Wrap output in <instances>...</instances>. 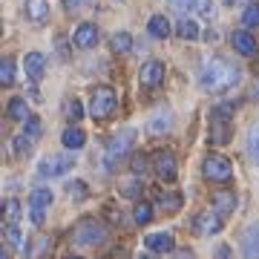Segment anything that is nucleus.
<instances>
[{
  "label": "nucleus",
  "mask_w": 259,
  "mask_h": 259,
  "mask_svg": "<svg viewBox=\"0 0 259 259\" xmlns=\"http://www.w3.org/2000/svg\"><path fill=\"white\" fill-rule=\"evenodd\" d=\"M66 259H81V256H66Z\"/></svg>",
  "instance_id": "obj_45"
},
{
  "label": "nucleus",
  "mask_w": 259,
  "mask_h": 259,
  "mask_svg": "<svg viewBox=\"0 0 259 259\" xmlns=\"http://www.w3.org/2000/svg\"><path fill=\"white\" fill-rule=\"evenodd\" d=\"M40 130H44V127H40V121H37L35 115H32V118L26 121V136H32V139H37V136H40Z\"/></svg>",
  "instance_id": "obj_37"
},
{
  "label": "nucleus",
  "mask_w": 259,
  "mask_h": 259,
  "mask_svg": "<svg viewBox=\"0 0 259 259\" xmlns=\"http://www.w3.org/2000/svg\"><path fill=\"white\" fill-rule=\"evenodd\" d=\"M233 139V124L225 118H210V141L216 147H222Z\"/></svg>",
  "instance_id": "obj_12"
},
{
  "label": "nucleus",
  "mask_w": 259,
  "mask_h": 259,
  "mask_svg": "<svg viewBox=\"0 0 259 259\" xmlns=\"http://www.w3.org/2000/svg\"><path fill=\"white\" fill-rule=\"evenodd\" d=\"M64 115L69 121H81L83 118V107H81V101L78 98H69V101L64 104Z\"/></svg>",
  "instance_id": "obj_28"
},
{
  "label": "nucleus",
  "mask_w": 259,
  "mask_h": 259,
  "mask_svg": "<svg viewBox=\"0 0 259 259\" xmlns=\"http://www.w3.org/2000/svg\"><path fill=\"white\" fill-rule=\"evenodd\" d=\"M64 6H66L69 12H78V9L83 6V0H64Z\"/></svg>",
  "instance_id": "obj_39"
},
{
  "label": "nucleus",
  "mask_w": 259,
  "mask_h": 259,
  "mask_svg": "<svg viewBox=\"0 0 259 259\" xmlns=\"http://www.w3.org/2000/svg\"><path fill=\"white\" fill-rule=\"evenodd\" d=\"M216 259H231V248H228V245H219V250H216Z\"/></svg>",
  "instance_id": "obj_40"
},
{
  "label": "nucleus",
  "mask_w": 259,
  "mask_h": 259,
  "mask_svg": "<svg viewBox=\"0 0 259 259\" xmlns=\"http://www.w3.org/2000/svg\"><path fill=\"white\" fill-rule=\"evenodd\" d=\"M248 153H250V158L259 164V124L253 130H250V139H248Z\"/></svg>",
  "instance_id": "obj_31"
},
{
  "label": "nucleus",
  "mask_w": 259,
  "mask_h": 259,
  "mask_svg": "<svg viewBox=\"0 0 259 259\" xmlns=\"http://www.w3.org/2000/svg\"><path fill=\"white\" fill-rule=\"evenodd\" d=\"M242 23H245V29H259V0H253L248 9H245Z\"/></svg>",
  "instance_id": "obj_25"
},
{
  "label": "nucleus",
  "mask_w": 259,
  "mask_h": 259,
  "mask_svg": "<svg viewBox=\"0 0 259 259\" xmlns=\"http://www.w3.org/2000/svg\"><path fill=\"white\" fill-rule=\"evenodd\" d=\"M29 150H32V136H26V133H23V136H18V139H15V153H18V156H26Z\"/></svg>",
  "instance_id": "obj_33"
},
{
  "label": "nucleus",
  "mask_w": 259,
  "mask_h": 259,
  "mask_svg": "<svg viewBox=\"0 0 259 259\" xmlns=\"http://www.w3.org/2000/svg\"><path fill=\"white\" fill-rule=\"evenodd\" d=\"M112 49L121 52V55H127L130 49H133V35H130V32H118V35H112Z\"/></svg>",
  "instance_id": "obj_26"
},
{
  "label": "nucleus",
  "mask_w": 259,
  "mask_h": 259,
  "mask_svg": "<svg viewBox=\"0 0 259 259\" xmlns=\"http://www.w3.org/2000/svg\"><path fill=\"white\" fill-rule=\"evenodd\" d=\"M66 193L81 202V199H87V193H90V190H87V182H81V179H78V182H69V185H66Z\"/></svg>",
  "instance_id": "obj_30"
},
{
  "label": "nucleus",
  "mask_w": 259,
  "mask_h": 259,
  "mask_svg": "<svg viewBox=\"0 0 259 259\" xmlns=\"http://www.w3.org/2000/svg\"><path fill=\"white\" fill-rule=\"evenodd\" d=\"M61 141H64L66 150H81L83 144H87V136H83L81 127H66L64 136H61Z\"/></svg>",
  "instance_id": "obj_20"
},
{
  "label": "nucleus",
  "mask_w": 259,
  "mask_h": 259,
  "mask_svg": "<svg viewBox=\"0 0 259 259\" xmlns=\"http://www.w3.org/2000/svg\"><path fill=\"white\" fill-rule=\"evenodd\" d=\"M52 190L49 187H37V190H32L29 193V213H32V222L35 225H44V213H47V207L52 204Z\"/></svg>",
  "instance_id": "obj_6"
},
{
  "label": "nucleus",
  "mask_w": 259,
  "mask_h": 259,
  "mask_svg": "<svg viewBox=\"0 0 259 259\" xmlns=\"http://www.w3.org/2000/svg\"><path fill=\"white\" fill-rule=\"evenodd\" d=\"M107 216H110L112 222H121V210H115L112 204H110V207H107Z\"/></svg>",
  "instance_id": "obj_41"
},
{
  "label": "nucleus",
  "mask_w": 259,
  "mask_h": 259,
  "mask_svg": "<svg viewBox=\"0 0 259 259\" xmlns=\"http://www.w3.org/2000/svg\"><path fill=\"white\" fill-rule=\"evenodd\" d=\"M231 44H233V49H236L239 55H245V58H256V52H259L256 37L250 35L248 29H239V32H233V35H231Z\"/></svg>",
  "instance_id": "obj_10"
},
{
  "label": "nucleus",
  "mask_w": 259,
  "mask_h": 259,
  "mask_svg": "<svg viewBox=\"0 0 259 259\" xmlns=\"http://www.w3.org/2000/svg\"><path fill=\"white\" fill-rule=\"evenodd\" d=\"M170 127H173V112H170V110L153 112V115H150V121H147L150 136H164V133H170Z\"/></svg>",
  "instance_id": "obj_13"
},
{
  "label": "nucleus",
  "mask_w": 259,
  "mask_h": 259,
  "mask_svg": "<svg viewBox=\"0 0 259 259\" xmlns=\"http://www.w3.org/2000/svg\"><path fill=\"white\" fill-rule=\"evenodd\" d=\"M210 199H213V207H216L219 216H228V213L236 210V193L233 190H216Z\"/></svg>",
  "instance_id": "obj_15"
},
{
  "label": "nucleus",
  "mask_w": 259,
  "mask_h": 259,
  "mask_svg": "<svg viewBox=\"0 0 259 259\" xmlns=\"http://www.w3.org/2000/svg\"><path fill=\"white\" fill-rule=\"evenodd\" d=\"M242 253L245 259H259V222L250 225L245 236H242Z\"/></svg>",
  "instance_id": "obj_16"
},
{
  "label": "nucleus",
  "mask_w": 259,
  "mask_h": 259,
  "mask_svg": "<svg viewBox=\"0 0 259 259\" xmlns=\"http://www.w3.org/2000/svg\"><path fill=\"white\" fill-rule=\"evenodd\" d=\"M0 83L3 87H12L15 83V61L12 58H3V64H0Z\"/></svg>",
  "instance_id": "obj_27"
},
{
  "label": "nucleus",
  "mask_w": 259,
  "mask_h": 259,
  "mask_svg": "<svg viewBox=\"0 0 259 259\" xmlns=\"http://www.w3.org/2000/svg\"><path fill=\"white\" fill-rule=\"evenodd\" d=\"M6 112H9L12 121H29V118H32V112H29V107H26L23 98H12L9 107H6Z\"/></svg>",
  "instance_id": "obj_22"
},
{
  "label": "nucleus",
  "mask_w": 259,
  "mask_h": 259,
  "mask_svg": "<svg viewBox=\"0 0 259 259\" xmlns=\"http://www.w3.org/2000/svg\"><path fill=\"white\" fill-rule=\"evenodd\" d=\"M153 170H156L158 179H164V182H173L179 173L176 167V156L170 153V150H158L156 156H153Z\"/></svg>",
  "instance_id": "obj_8"
},
{
  "label": "nucleus",
  "mask_w": 259,
  "mask_h": 259,
  "mask_svg": "<svg viewBox=\"0 0 259 259\" xmlns=\"http://www.w3.org/2000/svg\"><path fill=\"white\" fill-rule=\"evenodd\" d=\"M118 107V98H115V90L112 87H95L93 90V101H90V115L95 121L110 118Z\"/></svg>",
  "instance_id": "obj_2"
},
{
  "label": "nucleus",
  "mask_w": 259,
  "mask_h": 259,
  "mask_svg": "<svg viewBox=\"0 0 259 259\" xmlns=\"http://www.w3.org/2000/svg\"><path fill=\"white\" fill-rule=\"evenodd\" d=\"M72 239L75 245H83V248H95V245H101L107 239V228L101 222H95V219H83L78 222V228L72 231Z\"/></svg>",
  "instance_id": "obj_3"
},
{
  "label": "nucleus",
  "mask_w": 259,
  "mask_h": 259,
  "mask_svg": "<svg viewBox=\"0 0 259 259\" xmlns=\"http://www.w3.org/2000/svg\"><path fill=\"white\" fill-rule=\"evenodd\" d=\"M0 259H9V253H6V250H0Z\"/></svg>",
  "instance_id": "obj_44"
},
{
  "label": "nucleus",
  "mask_w": 259,
  "mask_h": 259,
  "mask_svg": "<svg viewBox=\"0 0 259 259\" xmlns=\"http://www.w3.org/2000/svg\"><path fill=\"white\" fill-rule=\"evenodd\" d=\"M141 190H144V185H139V182H124L121 185V196H127V199H136Z\"/></svg>",
  "instance_id": "obj_35"
},
{
  "label": "nucleus",
  "mask_w": 259,
  "mask_h": 259,
  "mask_svg": "<svg viewBox=\"0 0 259 259\" xmlns=\"http://www.w3.org/2000/svg\"><path fill=\"white\" fill-rule=\"evenodd\" d=\"M23 66H26V75L32 78V81H40L44 72H47V58L40 55V52H29L26 61H23Z\"/></svg>",
  "instance_id": "obj_17"
},
{
  "label": "nucleus",
  "mask_w": 259,
  "mask_h": 259,
  "mask_svg": "<svg viewBox=\"0 0 259 259\" xmlns=\"http://www.w3.org/2000/svg\"><path fill=\"white\" fill-rule=\"evenodd\" d=\"M253 98H259V83H256V87H253Z\"/></svg>",
  "instance_id": "obj_43"
},
{
  "label": "nucleus",
  "mask_w": 259,
  "mask_h": 259,
  "mask_svg": "<svg viewBox=\"0 0 259 259\" xmlns=\"http://www.w3.org/2000/svg\"><path fill=\"white\" fill-rule=\"evenodd\" d=\"M130 167H133V173H136V176H144V173H147L150 170V161H147V156H133V161H130Z\"/></svg>",
  "instance_id": "obj_32"
},
{
  "label": "nucleus",
  "mask_w": 259,
  "mask_h": 259,
  "mask_svg": "<svg viewBox=\"0 0 259 259\" xmlns=\"http://www.w3.org/2000/svg\"><path fill=\"white\" fill-rule=\"evenodd\" d=\"M158 207L167 213H176L182 207V193H158Z\"/></svg>",
  "instance_id": "obj_24"
},
{
  "label": "nucleus",
  "mask_w": 259,
  "mask_h": 259,
  "mask_svg": "<svg viewBox=\"0 0 259 259\" xmlns=\"http://www.w3.org/2000/svg\"><path fill=\"white\" fill-rule=\"evenodd\" d=\"M193 231L199 233V236H213V233H219L222 231V216L216 210H202L193 219Z\"/></svg>",
  "instance_id": "obj_9"
},
{
  "label": "nucleus",
  "mask_w": 259,
  "mask_h": 259,
  "mask_svg": "<svg viewBox=\"0 0 259 259\" xmlns=\"http://www.w3.org/2000/svg\"><path fill=\"white\" fill-rule=\"evenodd\" d=\"M239 81H242V69L219 55L204 61L202 69H199V83H202L204 93H228Z\"/></svg>",
  "instance_id": "obj_1"
},
{
  "label": "nucleus",
  "mask_w": 259,
  "mask_h": 259,
  "mask_svg": "<svg viewBox=\"0 0 259 259\" xmlns=\"http://www.w3.org/2000/svg\"><path fill=\"white\" fill-rule=\"evenodd\" d=\"M26 18L32 23H44L49 18V3L47 0H26Z\"/></svg>",
  "instance_id": "obj_19"
},
{
  "label": "nucleus",
  "mask_w": 259,
  "mask_h": 259,
  "mask_svg": "<svg viewBox=\"0 0 259 259\" xmlns=\"http://www.w3.org/2000/svg\"><path fill=\"white\" fill-rule=\"evenodd\" d=\"M202 173H204V179H210V182H216V185H228V182L233 179V164L225 156H216V153H213V156L204 158Z\"/></svg>",
  "instance_id": "obj_4"
},
{
  "label": "nucleus",
  "mask_w": 259,
  "mask_h": 259,
  "mask_svg": "<svg viewBox=\"0 0 259 259\" xmlns=\"http://www.w3.org/2000/svg\"><path fill=\"white\" fill-rule=\"evenodd\" d=\"M133 141H136V130H124V133H118L115 139H110V144H107V153H104V158H107V167H115L121 161V158H127L130 147H133Z\"/></svg>",
  "instance_id": "obj_5"
},
{
  "label": "nucleus",
  "mask_w": 259,
  "mask_h": 259,
  "mask_svg": "<svg viewBox=\"0 0 259 259\" xmlns=\"http://www.w3.org/2000/svg\"><path fill=\"white\" fill-rule=\"evenodd\" d=\"M18 219H20V204L15 202V199H9V202H6V222L18 225Z\"/></svg>",
  "instance_id": "obj_34"
},
{
  "label": "nucleus",
  "mask_w": 259,
  "mask_h": 259,
  "mask_svg": "<svg viewBox=\"0 0 259 259\" xmlns=\"http://www.w3.org/2000/svg\"><path fill=\"white\" fill-rule=\"evenodd\" d=\"M75 164L72 156H47L40 164H37V173L40 176H64V173H69Z\"/></svg>",
  "instance_id": "obj_7"
},
{
  "label": "nucleus",
  "mask_w": 259,
  "mask_h": 259,
  "mask_svg": "<svg viewBox=\"0 0 259 259\" xmlns=\"http://www.w3.org/2000/svg\"><path fill=\"white\" fill-rule=\"evenodd\" d=\"M95 40H98V29H95V23H81V26L75 29L72 35V44L81 49H90L95 47Z\"/></svg>",
  "instance_id": "obj_14"
},
{
  "label": "nucleus",
  "mask_w": 259,
  "mask_h": 259,
  "mask_svg": "<svg viewBox=\"0 0 259 259\" xmlns=\"http://www.w3.org/2000/svg\"><path fill=\"white\" fill-rule=\"evenodd\" d=\"M144 245L153 253H170L173 250V236L170 233H150L147 239H144Z\"/></svg>",
  "instance_id": "obj_18"
},
{
  "label": "nucleus",
  "mask_w": 259,
  "mask_h": 259,
  "mask_svg": "<svg viewBox=\"0 0 259 259\" xmlns=\"http://www.w3.org/2000/svg\"><path fill=\"white\" fill-rule=\"evenodd\" d=\"M139 81H141V87H147V90L158 87V83L164 81V64H161V61H147V64L141 66Z\"/></svg>",
  "instance_id": "obj_11"
},
{
  "label": "nucleus",
  "mask_w": 259,
  "mask_h": 259,
  "mask_svg": "<svg viewBox=\"0 0 259 259\" xmlns=\"http://www.w3.org/2000/svg\"><path fill=\"white\" fill-rule=\"evenodd\" d=\"M136 259H158V253H153V250H147V253H139Z\"/></svg>",
  "instance_id": "obj_42"
},
{
  "label": "nucleus",
  "mask_w": 259,
  "mask_h": 259,
  "mask_svg": "<svg viewBox=\"0 0 259 259\" xmlns=\"http://www.w3.org/2000/svg\"><path fill=\"white\" fill-rule=\"evenodd\" d=\"M193 6H196V12H199L202 18H210L213 15V0H193Z\"/></svg>",
  "instance_id": "obj_36"
},
{
  "label": "nucleus",
  "mask_w": 259,
  "mask_h": 259,
  "mask_svg": "<svg viewBox=\"0 0 259 259\" xmlns=\"http://www.w3.org/2000/svg\"><path fill=\"white\" fill-rule=\"evenodd\" d=\"M147 32L153 37H158V40H164L167 35H170V20L164 18V15H153L147 23Z\"/></svg>",
  "instance_id": "obj_21"
},
{
  "label": "nucleus",
  "mask_w": 259,
  "mask_h": 259,
  "mask_svg": "<svg viewBox=\"0 0 259 259\" xmlns=\"http://www.w3.org/2000/svg\"><path fill=\"white\" fill-rule=\"evenodd\" d=\"M133 219H136L139 225H147L150 219H153V204L139 202V204H136V210H133Z\"/></svg>",
  "instance_id": "obj_29"
},
{
  "label": "nucleus",
  "mask_w": 259,
  "mask_h": 259,
  "mask_svg": "<svg viewBox=\"0 0 259 259\" xmlns=\"http://www.w3.org/2000/svg\"><path fill=\"white\" fill-rule=\"evenodd\" d=\"M176 35L182 37V40H196V37H199V23L190 20V18H182L176 23Z\"/></svg>",
  "instance_id": "obj_23"
},
{
  "label": "nucleus",
  "mask_w": 259,
  "mask_h": 259,
  "mask_svg": "<svg viewBox=\"0 0 259 259\" xmlns=\"http://www.w3.org/2000/svg\"><path fill=\"white\" fill-rule=\"evenodd\" d=\"M170 6L176 12H187L190 6H193V0H170Z\"/></svg>",
  "instance_id": "obj_38"
}]
</instances>
